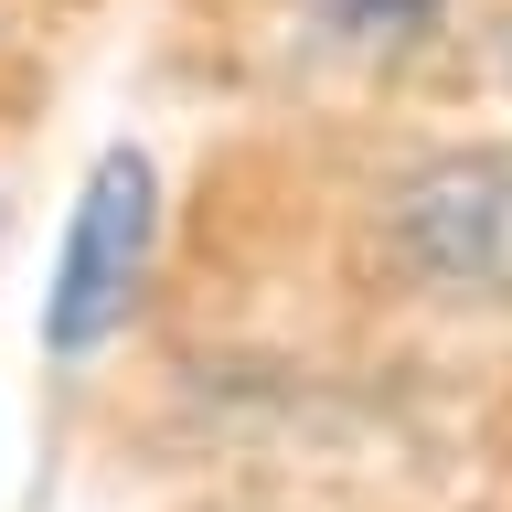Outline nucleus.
I'll return each instance as SVG.
<instances>
[{
    "mask_svg": "<svg viewBox=\"0 0 512 512\" xmlns=\"http://www.w3.org/2000/svg\"><path fill=\"white\" fill-rule=\"evenodd\" d=\"M150 246H160V171L139 150H96L75 214H64V256H54V299H43V342L54 352H96L139 310L150 288Z\"/></svg>",
    "mask_w": 512,
    "mask_h": 512,
    "instance_id": "obj_1",
    "label": "nucleus"
},
{
    "mask_svg": "<svg viewBox=\"0 0 512 512\" xmlns=\"http://www.w3.org/2000/svg\"><path fill=\"white\" fill-rule=\"evenodd\" d=\"M342 22H416V11H438V0H331Z\"/></svg>",
    "mask_w": 512,
    "mask_h": 512,
    "instance_id": "obj_2",
    "label": "nucleus"
}]
</instances>
